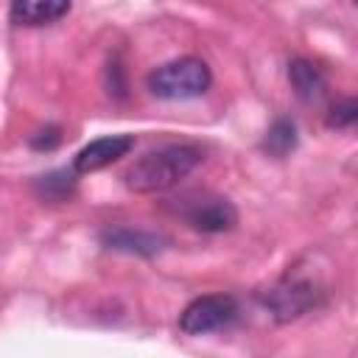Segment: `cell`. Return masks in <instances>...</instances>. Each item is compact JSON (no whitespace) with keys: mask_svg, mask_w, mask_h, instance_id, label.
Here are the masks:
<instances>
[{"mask_svg":"<svg viewBox=\"0 0 358 358\" xmlns=\"http://www.w3.org/2000/svg\"><path fill=\"white\" fill-rule=\"evenodd\" d=\"M59 143H62V134H59L56 126H48V129H42V131H36V134L31 137V148H36V151H50V148H56Z\"/></svg>","mask_w":358,"mask_h":358,"instance_id":"cell-13","label":"cell"},{"mask_svg":"<svg viewBox=\"0 0 358 358\" xmlns=\"http://www.w3.org/2000/svg\"><path fill=\"white\" fill-rule=\"evenodd\" d=\"M288 81H291L296 98L305 101V103H319L327 95L324 73L308 59H291L288 62Z\"/></svg>","mask_w":358,"mask_h":358,"instance_id":"cell-9","label":"cell"},{"mask_svg":"<svg viewBox=\"0 0 358 358\" xmlns=\"http://www.w3.org/2000/svg\"><path fill=\"white\" fill-rule=\"evenodd\" d=\"M204 162V151L193 143H168L159 148L145 151L143 157H137L126 173H123V185L131 193H168L173 190L182 179H187L199 165Z\"/></svg>","mask_w":358,"mask_h":358,"instance_id":"cell-1","label":"cell"},{"mask_svg":"<svg viewBox=\"0 0 358 358\" xmlns=\"http://www.w3.org/2000/svg\"><path fill=\"white\" fill-rule=\"evenodd\" d=\"M296 143H299V137H296L294 120L277 117V120L268 126L266 137H263V151L271 154V157H277V159H282V157H288V154L296 148Z\"/></svg>","mask_w":358,"mask_h":358,"instance_id":"cell-11","label":"cell"},{"mask_svg":"<svg viewBox=\"0 0 358 358\" xmlns=\"http://www.w3.org/2000/svg\"><path fill=\"white\" fill-rule=\"evenodd\" d=\"M101 243L112 252L154 257L168 246V238L157 232H145V229H131V227H106L101 229Z\"/></svg>","mask_w":358,"mask_h":358,"instance_id":"cell-7","label":"cell"},{"mask_svg":"<svg viewBox=\"0 0 358 358\" xmlns=\"http://www.w3.org/2000/svg\"><path fill=\"white\" fill-rule=\"evenodd\" d=\"M238 319V302L229 294H207L187 302L179 313V330L185 336H207L229 327Z\"/></svg>","mask_w":358,"mask_h":358,"instance_id":"cell-5","label":"cell"},{"mask_svg":"<svg viewBox=\"0 0 358 358\" xmlns=\"http://www.w3.org/2000/svg\"><path fill=\"white\" fill-rule=\"evenodd\" d=\"M358 120V101L355 98H341L330 106L327 112V126L336 129V131H344V129H352Z\"/></svg>","mask_w":358,"mask_h":358,"instance_id":"cell-12","label":"cell"},{"mask_svg":"<svg viewBox=\"0 0 358 358\" xmlns=\"http://www.w3.org/2000/svg\"><path fill=\"white\" fill-rule=\"evenodd\" d=\"M213 73L204 59L182 56L173 62H165L154 67L145 78V87L159 101H190L210 90Z\"/></svg>","mask_w":358,"mask_h":358,"instance_id":"cell-2","label":"cell"},{"mask_svg":"<svg viewBox=\"0 0 358 358\" xmlns=\"http://www.w3.org/2000/svg\"><path fill=\"white\" fill-rule=\"evenodd\" d=\"M134 148V134H106L98 137L92 143H87L76 159H73V171L76 173H95L112 162H117L120 157H126Z\"/></svg>","mask_w":358,"mask_h":358,"instance_id":"cell-6","label":"cell"},{"mask_svg":"<svg viewBox=\"0 0 358 358\" xmlns=\"http://www.w3.org/2000/svg\"><path fill=\"white\" fill-rule=\"evenodd\" d=\"M324 299V291L319 282L299 277V274H285L282 280H277L268 291L260 294L263 308L268 310V316L274 322H294L305 313H310L313 308H319Z\"/></svg>","mask_w":358,"mask_h":358,"instance_id":"cell-4","label":"cell"},{"mask_svg":"<svg viewBox=\"0 0 358 358\" xmlns=\"http://www.w3.org/2000/svg\"><path fill=\"white\" fill-rule=\"evenodd\" d=\"M70 6H73V0H11L8 17L17 25L39 28V25H50V22L62 20L70 11Z\"/></svg>","mask_w":358,"mask_h":358,"instance_id":"cell-8","label":"cell"},{"mask_svg":"<svg viewBox=\"0 0 358 358\" xmlns=\"http://www.w3.org/2000/svg\"><path fill=\"white\" fill-rule=\"evenodd\" d=\"M176 218H182L190 229L204 232V235H218L229 232L238 224V210L227 196L218 193H182L165 204Z\"/></svg>","mask_w":358,"mask_h":358,"instance_id":"cell-3","label":"cell"},{"mask_svg":"<svg viewBox=\"0 0 358 358\" xmlns=\"http://www.w3.org/2000/svg\"><path fill=\"white\" fill-rule=\"evenodd\" d=\"M76 187H78V173L70 168H56V171H48L42 176L34 179V193L42 199V201H53V204H62V201H70L76 196Z\"/></svg>","mask_w":358,"mask_h":358,"instance_id":"cell-10","label":"cell"}]
</instances>
